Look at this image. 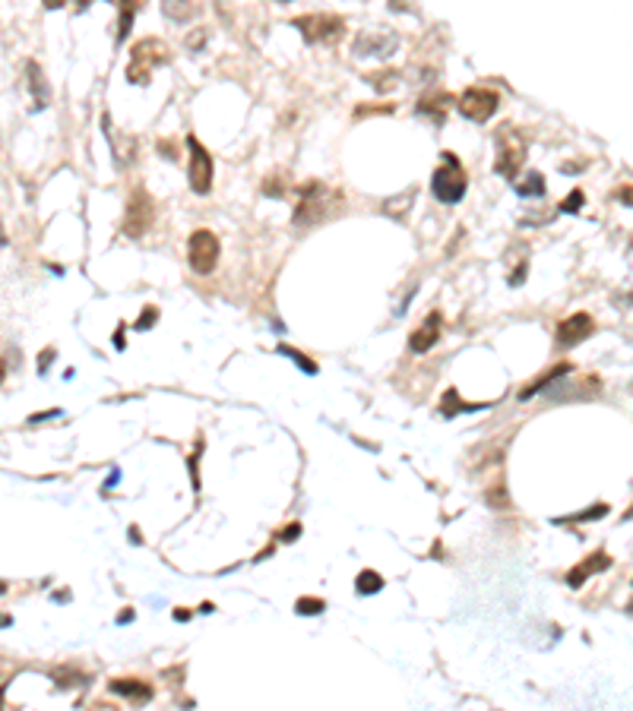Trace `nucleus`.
<instances>
[{"instance_id": "35", "label": "nucleus", "mask_w": 633, "mask_h": 711, "mask_svg": "<svg viewBox=\"0 0 633 711\" xmlns=\"http://www.w3.org/2000/svg\"><path fill=\"white\" fill-rule=\"evenodd\" d=\"M630 614H633V601H630Z\"/></svg>"}, {"instance_id": "1", "label": "nucleus", "mask_w": 633, "mask_h": 711, "mask_svg": "<svg viewBox=\"0 0 633 711\" xmlns=\"http://www.w3.org/2000/svg\"><path fill=\"white\" fill-rule=\"evenodd\" d=\"M431 187H434V196L441 199L443 205H456L466 196L468 180H466V171H462L459 158H456L453 152H443V164L434 171Z\"/></svg>"}, {"instance_id": "16", "label": "nucleus", "mask_w": 633, "mask_h": 711, "mask_svg": "<svg viewBox=\"0 0 633 711\" xmlns=\"http://www.w3.org/2000/svg\"><path fill=\"white\" fill-rule=\"evenodd\" d=\"M564 373H570V364H558V367L551 370V373L538 376V380H535V383H532V386H526V389L519 392V396H523V398H532V396H535V392H542L544 386H551V380H558V376H564Z\"/></svg>"}, {"instance_id": "27", "label": "nucleus", "mask_w": 633, "mask_h": 711, "mask_svg": "<svg viewBox=\"0 0 633 711\" xmlns=\"http://www.w3.org/2000/svg\"><path fill=\"white\" fill-rule=\"evenodd\" d=\"M57 414H61L57 408L54 411H45V414H32V417H29V424H38V421H48V417H57Z\"/></svg>"}, {"instance_id": "3", "label": "nucleus", "mask_w": 633, "mask_h": 711, "mask_svg": "<svg viewBox=\"0 0 633 711\" xmlns=\"http://www.w3.org/2000/svg\"><path fill=\"white\" fill-rule=\"evenodd\" d=\"M187 149H190V164H187V180H190L193 193H209L213 190V178H215V164L213 155L203 149V143L197 136H187Z\"/></svg>"}, {"instance_id": "33", "label": "nucleus", "mask_w": 633, "mask_h": 711, "mask_svg": "<svg viewBox=\"0 0 633 711\" xmlns=\"http://www.w3.org/2000/svg\"><path fill=\"white\" fill-rule=\"evenodd\" d=\"M624 519H633V506H630V509H627V513H624Z\"/></svg>"}, {"instance_id": "6", "label": "nucleus", "mask_w": 633, "mask_h": 711, "mask_svg": "<svg viewBox=\"0 0 633 711\" xmlns=\"http://www.w3.org/2000/svg\"><path fill=\"white\" fill-rule=\"evenodd\" d=\"M497 143H501V152H497L494 171L503 174V178H517V168L526 158V143L513 133V127H503L501 136H497Z\"/></svg>"}, {"instance_id": "21", "label": "nucleus", "mask_w": 633, "mask_h": 711, "mask_svg": "<svg viewBox=\"0 0 633 711\" xmlns=\"http://www.w3.org/2000/svg\"><path fill=\"white\" fill-rule=\"evenodd\" d=\"M323 607L326 604L320 601V597H298V604H295V610L301 616H316V614H323Z\"/></svg>"}, {"instance_id": "34", "label": "nucleus", "mask_w": 633, "mask_h": 711, "mask_svg": "<svg viewBox=\"0 0 633 711\" xmlns=\"http://www.w3.org/2000/svg\"><path fill=\"white\" fill-rule=\"evenodd\" d=\"M3 240H7V237H3V231H0V244H3Z\"/></svg>"}, {"instance_id": "11", "label": "nucleus", "mask_w": 633, "mask_h": 711, "mask_svg": "<svg viewBox=\"0 0 633 711\" xmlns=\"http://www.w3.org/2000/svg\"><path fill=\"white\" fill-rule=\"evenodd\" d=\"M608 566H611V556H608L605 550H599V554L586 556V563H579L577 569H570V572H567V585H570V588H583V581L589 579L592 572H605Z\"/></svg>"}, {"instance_id": "28", "label": "nucleus", "mask_w": 633, "mask_h": 711, "mask_svg": "<svg viewBox=\"0 0 633 711\" xmlns=\"http://www.w3.org/2000/svg\"><path fill=\"white\" fill-rule=\"evenodd\" d=\"M130 540H133V544H143V534H139V528H137V525L130 528Z\"/></svg>"}, {"instance_id": "29", "label": "nucleus", "mask_w": 633, "mask_h": 711, "mask_svg": "<svg viewBox=\"0 0 633 711\" xmlns=\"http://www.w3.org/2000/svg\"><path fill=\"white\" fill-rule=\"evenodd\" d=\"M187 616H190V610H187V607H178V610H174V620H181V623H184Z\"/></svg>"}, {"instance_id": "26", "label": "nucleus", "mask_w": 633, "mask_h": 711, "mask_svg": "<svg viewBox=\"0 0 633 711\" xmlns=\"http://www.w3.org/2000/svg\"><path fill=\"white\" fill-rule=\"evenodd\" d=\"M54 361V348H48V351H42V361H38V373H45L48 370V364Z\"/></svg>"}, {"instance_id": "23", "label": "nucleus", "mask_w": 633, "mask_h": 711, "mask_svg": "<svg viewBox=\"0 0 633 711\" xmlns=\"http://www.w3.org/2000/svg\"><path fill=\"white\" fill-rule=\"evenodd\" d=\"M560 209H564V212H579V209H583V190H573L570 196L560 203Z\"/></svg>"}, {"instance_id": "19", "label": "nucleus", "mask_w": 633, "mask_h": 711, "mask_svg": "<svg viewBox=\"0 0 633 711\" xmlns=\"http://www.w3.org/2000/svg\"><path fill=\"white\" fill-rule=\"evenodd\" d=\"M517 193H519V196H542V193H544L542 174H529V178H526V184H517Z\"/></svg>"}, {"instance_id": "31", "label": "nucleus", "mask_w": 633, "mask_h": 711, "mask_svg": "<svg viewBox=\"0 0 633 711\" xmlns=\"http://www.w3.org/2000/svg\"><path fill=\"white\" fill-rule=\"evenodd\" d=\"M7 380V364H3V357H0V383Z\"/></svg>"}, {"instance_id": "7", "label": "nucleus", "mask_w": 633, "mask_h": 711, "mask_svg": "<svg viewBox=\"0 0 633 711\" xmlns=\"http://www.w3.org/2000/svg\"><path fill=\"white\" fill-rule=\"evenodd\" d=\"M345 22L333 13H320V16H301L298 19V29L304 32L307 41H326V38H336L342 32Z\"/></svg>"}, {"instance_id": "13", "label": "nucleus", "mask_w": 633, "mask_h": 711, "mask_svg": "<svg viewBox=\"0 0 633 711\" xmlns=\"http://www.w3.org/2000/svg\"><path fill=\"white\" fill-rule=\"evenodd\" d=\"M26 73H29V79H32V92H35V108H45V102H48V82H45V73H42V67L35 61H29L26 63Z\"/></svg>"}, {"instance_id": "20", "label": "nucleus", "mask_w": 633, "mask_h": 711, "mask_svg": "<svg viewBox=\"0 0 633 711\" xmlns=\"http://www.w3.org/2000/svg\"><path fill=\"white\" fill-rule=\"evenodd\" d=\"M133 13H137V7H133V3H124V7H121V22H117V41H124L127 35H130Z\"/></svg>"}, {"instance_id": "4", "label": "nucleus", "mask_w": 633, "mask_h": 711, "mask_svg": "<svg viewBox=\"0 0 633 711\" xmlns=\"http://www.w3.org/2000/svg\"><path fill=\"white\" fill-rule=\"evenodd\" d=\"M165 61H168L165 45H162L158 38H146L133 48V63H130V70H127V76H130L133 86H146V82H149V70L155 67V63H165Z\"/></svg>"}, {"instance_id": "22", "label": "nucleus", "mask_w": 633, "mask_h": 711, "mask_svg": "<svg viewBox=\"0 0 633 711\" xmlns=\"http://www.w3.org/2000/svg\"><path fill=\"white\" fill-rule=\"evenodd\" d=\"M602 515H608V503H595V506H589L586 513L573 515V522H589V519H602Z\"/></svg>"}, {"instance_id": "18", "label": "nucleus", "mask_w": 633, "mask_h": 711, "mask_svg": "<svg viewBox=\"0 0 633 711\" xmlns=\"http://www.w3.org/2000/svg\"><path fill=\"white\" fill-rule=\"evenodd\" d=\"M279 354L291 357V361H295V364H298V367H301V370H304V373H310V376H314V373H316V370H320V367H316V364H314V361H307V354H301V351H298V348H289V345H279Z\"/></svg>"}, {"instance_id": "14", "label": "nucleus", "mask_w": 633, "mask_h": 711, "mask_svg": "<svg viewBox=\"0 0 633 711\" xmlns=\"http://www.w3.org/2000/svg\"><path fill=\"white\" fill-rule=\"evenodd\" d=\"M355 588H358V595H377V591H383V575L374 572V569H365L355 579Z\"/></svg>"}, {"instance_id": "10", "label": "nucleus", "mask_w": 633, "mask_h": 711, "mask_svg": "<svg viewBox=\"0 0 633 711\" xmlns=\"http://www.w3.org/2000/svg\"><path fill=\"white\" fill-rule=\"evenodd\" d=\"M437 338H441V313L434 310V313H427V320L412 332V338H409V348L421 354V351H431L434 345H437Z\"/></svg>"}, {"instance_id": "32", "label": "nucleus", "mask_w": 633, "mask_h": 711, "mask_svg": "<svg viewBox=\"0 0 633 711\" xmlns=\"http://www.w3.org/2000/svg\"><path fill=\"white\" fill-rule=\"evenodd\" d=\"M3 696H7V686H0V711H3Z\"/></svg>"}, {"instance_id": "2", "label": "nucleus", "mask_w": 633, "mask_h": 711, "mask_svg": "<svg viewBox=\"0 0 633 711\" xmlns=\"http://www.w3.org/2000/svg\"><path fill=\"white\" fill-rule=\"evenodd\" d=\"M219 253H222L219 237L209 228H197L190 234V240H187V263H190L193 272L209 275L215 269V263H219Z\"/></svg>"}, {"instance_id": "8", "label": "nucleus", "mask_w": 633, "mask_h": 711, "mask_svg": "<svg viewBox=\"0 0 633 711\" xmlns=\"http://www.w3.org/2000/svg\"><path fill=\"white\" fill-rule=\"evenodd\" d=\"M149 225H152V199L146 196V190H137L133 199H130V205H127L124 231L137 237V234H143Z\"/></svg>"}, {"instance_id": "12", "label": "nucleus", "mask_w": 633, "mask_h": 711, "mask_svg": "<svg viewBox=\"0 0 633 711\" xmlns=\"http://www.w3.org/2000/svg\"><path fill=\"white\" fill-rule=\"evenodd\" d=\"M108 689L114 696H130V698H139V702H149L152 698L149 683H143V680H111Z\"/></svg>"}, {"instance_id": "17", "label": "nucleus", "mask_w": 633, "mask_h": 711, "mask_svg": "<svg viewBox=\"0 0 633 711\" xmlns=\"http://www.w3.org/2000/svg\"><path fill=\"white\" fill-rule=\"evenodd\" d=\"M475 408H485V405H466V402H459V392L456 389H450L447 396H443V402H441V411L443 414H456V411H475Z\"/></svg>"}, {"instance_id": "25", "label": "nucleus", "mask_w": 633, "mask_h": 711, "mask_svg": "<svg viewBox=\"0 0 633 711\" xmlns=\"http://www.w3.org/2000/svg\"><path fill=\"white\" fill-rule=\"evenodd\" d=\"M301 538V525H289V528H282V534H279V540H298Z\"/></svg>"}, {"instance_id": "5", "label": "nucleus", "mask_w": 633, "mask_h": 711, "mask_svg": "<svg viewBox=\"0 0 633 711\" xmlns=\"http://www.w3.org/2000/svg\"><path fill=\"white\" fill-rule=\"evenodd\" d=\"M497 104H501V95L494 89H482V86H472V89L462 92L459 98V111L475 123H485L494 117Z\"/></svg>"}, {"instance_id": "24", "label": "nucleus", "mask_w": 633, "mask_h": 711, "mask_svg": "<svg viewBox=\"0 0 633 711\" xmlns=\"http://www.w3.org/2000/svg\"><path fill=\"white\" fill-rule=\"evenodd\" d=\"M155 320H158V310L155 307H146V313L137 320V332H146V329H149Z\"/></svg>"}, {"instance_id": "15", "label": "nucleus", "mask_w": 633, "mask_h": 711, "mask_svg": "<svg viewBox=\"0 0 633 711\" xmlns=\"http://www.w3.org/2000/svg\"><path fill=\"white\" fill-rule=\"evenodd\" d=\"M365 45H367V51L383 57V54H390V48H396V38H392V35H383V38H377V35H361L355 48H365Z\"/></svg>"}, {"instance_id": "9", "label": "nucleus", "mask_w": 633, "mask_h": 711, "mask_svg": "<svg viewBox=\"0 0 633 711\" xmlns=\"http://www.w3.org/2000/svg\"><path fill=\"white\" fill-rule=\"evenodd\" d=\"M595 332V322H592L589 313H573L570 320H564L558 326V345H564V348H573V345L586 342V338Z\"/></svg>"}, {"instance_id": "30", "label": "nucleus", "mask_w": 633, "mask_h": 711, "mask_svg": "<svg viewBox=\"0 0 633 711\" xmlns=\"http://www.w3.org/2000/svg\"><path fill=\"white\" fill-rule=\"evenodd\" d=\"M130 620H133V610H124V614H121V620H117V623H130Z\"/></svg>"}]
</instances>
